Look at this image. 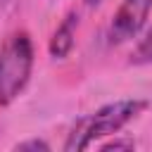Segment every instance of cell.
Here are the masks:
<instances>
[{"label": "cell", "instance_id": "1", "mask_svg": "<svg viewBox=\"0 0 152 152\" xmlns=\"http://www.w3.org/2000/svg\"><path fill=\"white\" fill-rule=\"evenodd\" d=\"M145 107H147L145 100H119V102L100 107L97 112H93V114L83 116L81 121H76V126L71 128V133H69V138L64 142V150L71 152V150H86V147H90L97 138L112 135L119 128H124Z\"/></svg>", "mask_w": 152, "mask_h": 152}, {"label": "cell", "instance_id": "2", "mask_svg": "<svg viewBox=\"0 0 152 152\" xmlns=\"http://www.w3.org/2000/svg\"><path fill=\"white\" fill-rule=\"evenodd\" d=\"M33 69V45L28 33H12L0 48V104L7 107L28 83Z\"/></svg>", "mask_w": 152, "mask_h": 152}, {"label": "cell", "instance_id": "3", "mask_svg": "<svg viewBox=\"0 0 152 152\" xmlns=\"http://www.w3.org/2000/svg\"><path fill=\"white\" fill-rule=\"evenodd\" d=\"M150 10H152V0H124L121 7H119V12L112 19L109 38L114 43H121V40L133 38L142 28Z\"/></svg>", "mask_w": 152, "mask_h": 152}, {"label": "cell", "instance_id": "4", "mask_svg": "<svg viewBox=\"0 0 152 152\" xmlns=\"http://www.w3.org/2000/svg\"><path fill=\"white\" fill-rule=\"evenodd\" d=\"M74 28H76V14H69L55 31L50 40V55L52 57H66L74 48Z\"/></svg>", "mask_w": 152, "mask_h": 152}, {"label": "cell", "instance_id": "5", "mask_svg": "<svg viewBox=\"0 0 152 152\" xmlns=\"http://www.w3.org/2000/svg\"><path fill=\"white\" fill-rule=\"evenodd\" d=\"M133 64H152V28L145 33V38H140V43L135 45L133 55H131Z\"/></svg>", "mask_w": 152, "mask_h": 152}, {"label": "cell", "instance_id": "6", "mask_svg": "<svg viewBox=\"0 0 152 152\" xmlns=\"http://www.w3.org/2000/svg\"><path fill=\"white\" fill-rule=\"evenodd\" d=\"M14 150H43V152H48L50 145L43 142V140H26V142H19Z\"/></svg>", "mask_w": 152, "mask_h": 152}, {"label": "cell", "instance_id": "7", "mask_svg": "<svg viewBox=\"0 0 152 152\" xmlns=\"http://www.w3.org/2000/svg\"><path fill=\"white\" fill-rule=\"evenodd\" d=\"M102 150H133V142L131 140H112V142H107V145H102Z\"/></svg>", "mask_w": 152, "mask_h": 152}, {"label": "cell", "instance_id": "8", "mask_svg": "<svg viewBox=\"0 0 152 152\" xmlns=\"http://www.w3.org/2000/svg\"><path fill=\"white\" fill-rule=\"evenodd\" d=\"M86 2H88V5H97L100 0H86Z\"/></svg>", "mask_w": 152, "mask_h": 152}]
</instances>
